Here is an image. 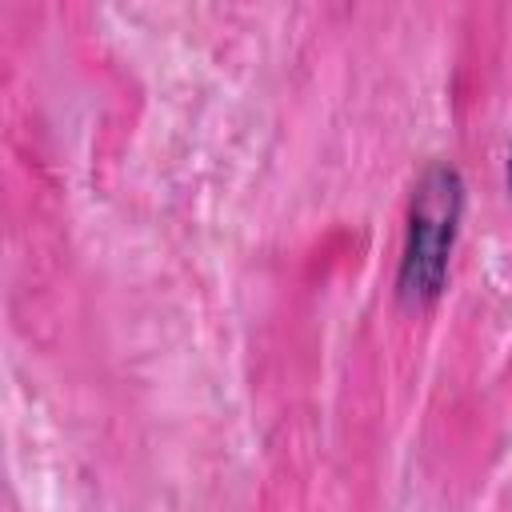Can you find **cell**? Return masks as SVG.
Segmentation results:
<instances>
[{
    "instance_id": "obj_1",
    "label": "cell",
    "mask_w": 512,
    "mask_h": 512,
    "mask_svg": "<svg viewBox=\"0 0 512 512\" xmlns=\"http://www.w3.org/2000/svg\"><path fill=\"white\" fill-rule=\"evenodd\" d=\"M456 212H460V184L448 168L428 172V180L416 192L412 204V236H408V256H404V296L408 300H428L448 268V248L456 232Z\"/></svg>"
},
{
    "instance_id": "obj_2",
    "label": "cell",
    "mask_w": 512,
    "mask_h": 512,
    "mask_svg": "<svg viewBox=\"0 0 512 512\" xmlns=\"http://www.w3.org/2000/svg\"><path fill=\"white\" fill-rule=\"evenodd\" d=\"M508 176H512V168H508Z\"/></svg>"
}]
</instances>
